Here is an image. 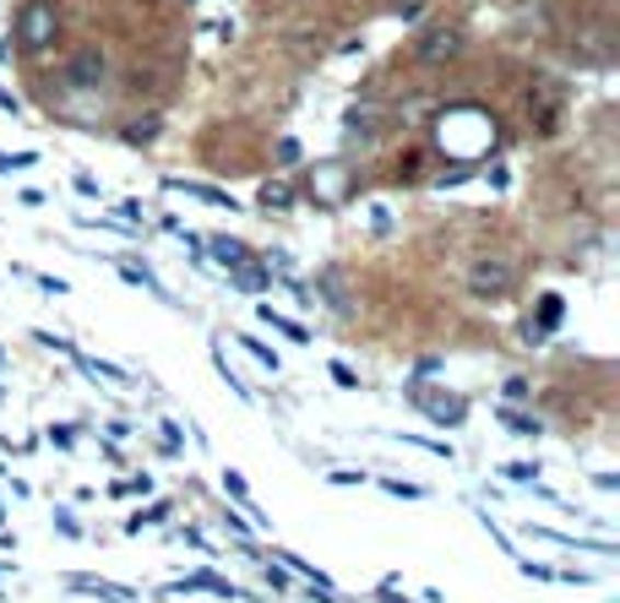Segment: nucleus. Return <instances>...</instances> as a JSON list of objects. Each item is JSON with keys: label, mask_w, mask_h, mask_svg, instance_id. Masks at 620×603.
Here are the masks:
<instances>
[{"label": "nucleus", "mask_w": 620, "mask_h": 603, "mask_svg": "<svg viewBox=\"0 0 620 603\" xmlns=\"http://www.w3.org/2000/svg\"><path fill=\"white\" fill-rule=\"evenodd\" d=\"M425 414H430V419H441V425H458V419H463V403H458V397H436Z\"/></svg>", "instance_id": "7"}, {"label": "nucleus", "mask_w": 620, "mask_h": 603, "mask_svg": "<svg viewBox=\"0 0 620 603\" xmlns=\"http://www.w3.org/2000/svg\"><path fill=\"white\" fill-rule=\"evenodd\" d=\"M213 256H218L223 267H245V262H251V251H245L240 240H213Z\"/></svg>", "instance_id": "6"}, {"label": "nucleus", "mask_w": 620, "mask_h": 603, "mask_svg": "<svg viewBox=\"0 0 620 603\" xmlns=\"http://www.w3.org/2000/svg\"><path fill=\"white\" fill-rule=\"evenodd\" d=\"M458 49H463V27H430V33L420 38L414 55H420L425 66H441V60H452Z\"/></svg>", "instance_id": "2"}, {"label": "nucleus", "mask_w": 620, "mask_h": 603, "mask_svg": "<svg viewBox=\"0 0 620 603\" xmlns=\"http://www.w3.org/2000/svg\"><path fill=\"white\" fill-rule=\"evenodd\" d=\"M262 321H273V326H278L284 337H295V343H306V337H310V332L300 326V321H289V315H278V310H262Z\"/></svg>", "instance_id": "8"}, {"label": "nucleus", "mask_w": 620, "mask_h": 603, "mask_svg": "<svg viewBox=\"0 0 620 603\" xmlns=\"http://www.w3.org/2000/svg\"><path fill=\"white\" fill-rule=\"evenodd\" d=\"M0 109H5V115H16V98H11L5 88H0Z\"/></svg>", "instance_id": "12"}, {"label": "nucleus", "mask_w": 620, "mask_h": 603, "mask_svg": "<svg viewBox=\"0 0 620 603\" xmlns=\"http://www.w3.org/2000/svg\"><path fill=\"white\" fill-rule=\"evenodd\" d=\"M66 82H71V88H93V82H104V55H93V49L77 55V60L66 66Z\"/></svg>", "instance_id": "3"}, {"label": "nucleus", "mask_w": 620, "mask_h": 603, "mask_svg": "<svg viewBox=\"0 0 620 603\" xmlns=\"http://www.w3.org/2000/svg\"><path fill=\"white\" fill-rule=\"evenodd\" d=\"M506 283H512L506 262H479V267H473V289H479V294H506Z\"/></svg>", "instance_id": "4"}, {"label": "nucleus", "mask_w": 620, "mask_h": 603, "mask_svg": "<svg viewBox=\"0 0 620 603\" xmlns=\"http://www.w3.org/2000/svg\"><path fill=\"white\" fill-rule=\"evenodd\" d=\"M245 348H251V353L262 359V370H278V353H273L267 343H256V337H245Z\"/></svg>", "instance_id": "9"}, {"label": "nucleus", "mask_w": 620, "mask_h": 603, "mask_svg": "<svg viewBox=\"0 0 620 603\" xmlns=\"http://www.w3.org/2000/svg\"><path fill=\"white\" fill-rule=\"evenodd\" d=\"M555 315H561V300H555V294H550V300H544V332H550V326H555Z\"/></svg>", "instance_id": "11"}, {"label": "nucleus", "mask_w": 620, "mask_h": 603, "mask_svg": "<svg viewBox=\"0 0 620 603\" xmlns=\"http://www.w3.org/2000/svg\"><path fill=\"white\" fill-rule=\"evenodd\" d=\"M55 38H60V11L49 0H27L16 11V44L27 55H44V49H55Z\"/></svg>", "instance_id": "1"}, {"label": "nucleus", "mask_w": 620, "mask_h": 603, "mask_svg": "<svg viewBox=\"0 0 620 603\" xmlns=\"http://www.w3.org/2000/svg\"><path fill=\"white\" fill-rule=\"evenodd\" d=\"M392 5H403V0H392Z\"/></svg>", "instance_id": "13"}, {"label": "nucleus", "mask_w": 620, "mask_h": 603, "mask_svg": "<svg viewBox=\"0 0 620 603\" xmlns=\"http://www.w3.org/2000/svg\"><path fill=\"white\" fill-rule=\"evenodd\" d=\"M310 185H315L326 201H337V196H343V185H348V169H343V163H326V169H315V179H310Z\"/></svg>", "instance_id": "5"}, {"label": "nucleus", "mask_w": 620, "mask_h": 603, "mask_svg": "<svg viewBox=\"0 0 620 603\" xmlns=\"http://www.w3.org/2000/svg\"><path fill=\"white\" fill-rule=\"evenodd\" d=\"M262 201H267V207H289V190H284V185H267Z\"/></svg>", "instance_id": "10"}]
</instances>
